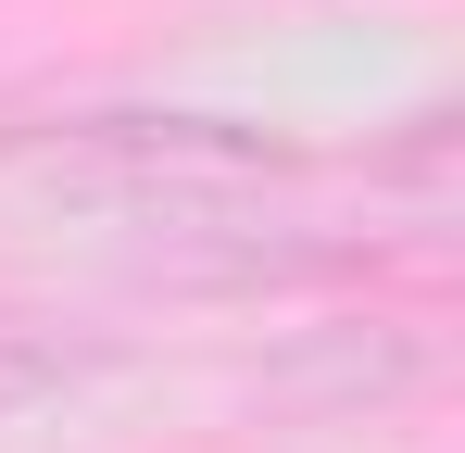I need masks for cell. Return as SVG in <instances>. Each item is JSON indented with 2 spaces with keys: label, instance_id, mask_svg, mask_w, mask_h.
Segmentation results:
<instances>
[{
  "label": "cell",
  "instance_id": "obj_1",
  "mask_svg": "<svg viewBox=\"0 0 465 453\" xmlns=\"http://www.w3.org/2000/svg\"><path fill=\"white\" fill-rule=\"evenodd\" d=\"M76 189H114V202H163V215H227V202H264L277 176H302V139L277 126H239V114H64L51 139H0Z\"/></svg>",
  "mask_w": 465,
  "mask_h": 453
},
{
  "label": "cell",
  "instance_id": "obj_2",
  "mask_svg": "<svg viewBox=\"0 0 465 453\" xmlns=\"http://www.w3.org/2000/svg\"><path fill=\"white\" fill-rule=\"evenodd\" d=\"M428 366H440V340L415 315H340V327H302L264 366V390L277 403H402V390H428Z\"/></svg>",
  "mask_w": 465,
  "mask_h": 453
},
{
  "label": "cell",
  "instance_id": "obj_3",
  "mask_svg": "<svg viewBox=\"0 0 465 453\" xmlns=\"http://www.w3.org/2000/svg\"><path fill=\"white\" fill-rule=\"evenodd\" d=\"M114 366L101 340H76V327H51V315H0V428H25V416H51L64 390H88V378Z\"/></svg>",
  "mask_w": 465,
  "mask_h": 453
}]
</instances>
